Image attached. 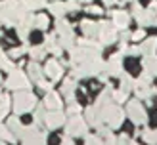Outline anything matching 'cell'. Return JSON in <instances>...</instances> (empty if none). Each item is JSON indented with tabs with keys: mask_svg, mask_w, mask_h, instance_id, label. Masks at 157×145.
I'll list each match as a JSON object with an SVG mask.
<instances>
[{
	"mask_svg": "<svg viewBox=\"0 0 157 145\" xmlns=\"http://www.w3.org/2000/svg\"><path fill=\"white\" fill-rule=\"evenodd\" d=\"M33 105H35V96H31V94H19L13 99V111L15 113H23V111L31 109Z\"/></svg>",
	"mask_w": 157,
	"mask_h": 145,
	"instance_id": "6da1fadb",
	"label": "cell"
},
{
	"mask_svg": "<svg viewBox=\"0 0 157 145\" xmlns=\"http://www.w3.org/2000/svg\"><path fill=\"white\" fill-rule=\"evenodd\" d=\"M8 88H13V90H19V88H25L27 86V78H25V74L19 73V71H15L10 74V78H8Z\"/></svg>",
	"mask_w": 157,
	"mask_h": 145,
	"instance_id": "7a4b0ae2",
	"label": "cell"
},
{
	"mask_svg": "<svg viewBox=\"0 0 157 145\" xmlns=\"http://www.w3.org/2000/svg\"><path fill=\"white\" fill-rule=\"evenodd\" d=\"M0 67L6 69V71H12V63H10V59H8V56L0 50Z\"/></svg>",
	"mask_w": 157,
	"mask_h": 145,
	"instance_id": "3957f363",
	"label": "cell"
},
{
	"mask_svg": "<svg viewBox=\"0 0 157 145\" xmlns=\"http://www.w3.org/2000/svg\"><path fill=\"white\" fill-rule=\"evenodd\" d=\"M8 126H10L12 132L15 134H21V124H19V120L17 118H10V122H8Z\"/></svg>",
	"mask_w": 157,
	"mask_h": 145,
	"instance_id": "277c9868",
	"label": "cell"
},
{
	"mask_svg": "<svg viewBox=\"0 0 157 145\" xmlns=\"http://www.w3.org/2000/svg\"><path fill=\"white\" fill-rule=\"evenodd\" d=\"M46 71H48L52 76H54V78H56V76H59V69H58V63H54V61H52V63H48V69H46Z\"/></svg>",
	"mask_w": 157,
	"mask_h": 145,
	"instance_id": "5b68a950",
	"label": "cell"
},
{
	"mask_svg": "<svg viewBox=\"0 0 157 145\" xmlns=\"http://www.w3.org/2000/svg\"><path fill=\"white\" fill-rule=\"evenodd\" d=\"M23 4L27 8H40L44 4V0H23Z\"/></svg>",
	"mask_w": 157,
	"mask_h": 145,
	"instance_id": "8992f818",
	"label": "cell"
},
{
	"mask_svg": "<svg viewBox=\"0 0 157 145\" xmlns=\"http://www.w3.org/2000/svg\"><path fill=\"white\" fill-rule=\"evenodd\" d=\"M50 10L56 13V15H59V13H63L65 8H63V4H58V2H56V4H52V6H50Z\"/></svg>",
	"mask_w": 157,
	"mask_h": 145,
	"instance_id": "52a82bcc",
	"label": "cell"
},
{
	"mask_svg": "<svg viewBox=\"0 0 157 145\" xmlns=\"http://www.w3.org/2000/svg\"><path fill=\"white\" fill-rule=\"evenodd\" d=\"M36 25L40 27V29H44L46 25H48V19H46L44 15H38V17H36Z\"/></svg>",
	"mask_w": 157,
	"mask_h": 145,
	"instance_id": "ba28073f",
	"label": "cell"
},
{
	"mask_svg": "<svg viewBox=\"0 0 157 145\" xmlns=\"http://www.w3.org/2000/svg\"><path fill=\"white\" fill-rule=\"evenodd\" d=\"M115 21L119 23V25H124V23H127V15L124 13H115Z\"/></svg>",
	"mask_w": 157,
	"mask_h": 145,
	"instance_id": "9c48e42d",
	"label": "cell"
},
{
	"mask_svg": "<svg viewBox=\"0 0 157 145\" xmlns=\"http://www.w3.org/2000/svg\"><path fill=\"white\" fill-rule=\"evenodd\" d=\"M21 53H23V48H15V50L10 52V56H12V57H19Z\"/></svg>",
	"mask_w": 157,
	"mask_h": 145,
	"instance_id": "30bf717a",
	"label": "cell"
},
{
	"mask_svg": "<svg viewBox=\"0 0 157 145\" xmlns=\"http://www.w3.org/2000/svg\"><path fill=\"white\" fill-rule=\"evenodd\" d=\"M31 53H33L35 57H40V56H42V48H35V50L31 52Z\"/></svg>",
	"mask_w": 157,
	"mask_h": 145,
	"instance_id": "8fae6325",
	"label": "cell"
},
{
	"mask_svg": "<svg viewBox=\"0 0 157 145\" xmlns=\"http://www.w3.org/2000/svg\"><path fill=\"white\" fill-rule=\"evenodd\" d=\"M105 2H109V4H111V2H113V0H105Z\"/></svg>",
	"mask_w": 157,
	"mask_h": 145,
	"instance_id": "7c38bea8",
	"label": "cell"
},
{
	"mask_svg": "<svg viewBox=\"0 0 157 145\" xmlns=\"http://www.w3.org/2000/svg\"><path fill=\"white\" fill-rule=\"evenodd\" d=\"M0 128H2V126H0Z\"/></svg>",
	"mask_w": 157,
	"mask_h": 145,
	"instance_id": "4fadbf2b",
	"label": "cell"
}]
</instances>
